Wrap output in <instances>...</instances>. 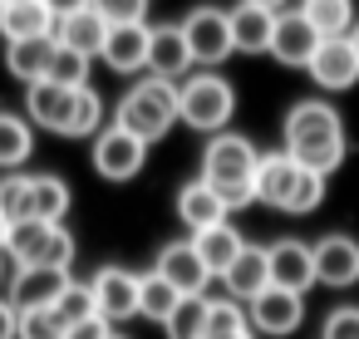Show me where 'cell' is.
I'll return each instance as SVG.
<instances>
[{
    "label": "cell",
    "instance_id": "13",
    "mask_svg": "<svg viewBox=\"0 0 359 339\" xmlns=\"http://www.w3.org/2000/svg\"><path fill=\"white\" fill-rule=\"evenodd\" d=\"M182 300H192V295H202L207 290V265H202V256H197V246L192 241H168L163 251H158V265H153Z\"/></svg>",
    "mask_w": 359,
    "mask_h": 339
},
{
    "label": "cell",
    "instance_id": "22",
    "mask_svg": "<svg viewBox=\"0 0 359 339\" xmlns=\"http://www.w3.org/2000/svg\"><path fill=\"white\" fill-rule=\"evenodd\" d=\"M192 246H197V256H202V265H207V275H226L231 270V261L246 251V236L231 226V221H222V226H207V231H197L192 236Z\"/></svg>",
    "mask_w": 359,
    "mask_h": 339
},
{
    "label": "cell",
    "instance_id": "48",
    "mask_svg": "<svg viewBox=\"0 0 359 339\" xmlns=\"http://www.w3.org/2000/svg\"><path fill=\"white\" fill-rule=\"evenodd\" d=\"M6 6H30V0H6Z\"/></svg>",
    "mask_w": 359,
    "mask_h": 339
},
{
    "label": "cell",
    "instance_id": "10",
    "mask_svg": "<svg viewBox=\"0 0 359 339\" xmlns=\"http://www.w3.org/2000/svg\"><path fill=\"white\" fill-rule=\"evenodd\" d=\"M246 319H251V329H256V334L285 339V334H295V329H300V319H305V295H290V290L271 285V290H261V295L246 305Z\"/></svg>",
    "mask_w": 359,
    "mask_h": 339
},
{
    "label": "cell",
    "instance_id": "21",
    "mask_svg": "<svg viewBox=\"0 0 359 339\" xmlns=\"http://www.w3.org/2000/svg\"><path fill=\"white\" fill-rule=\"evenodd\" d=\"M148 30H153V25H114L99 60H104L109 69H118V74L148 69Z\"/></svg>",
    "mask_w": 359,
    "mask_h": 339
},
{
    "label": "cell",
    "instance_id": "7",
    "mask_svg": "<svg viewBox=\"0 0 359 339\" xmlns=\"http://www.w3.org/2000/svg\"><path fill=\"white\" fill-rule=\"evenodd\" d=\"M143 162H148V143L133 138V133H123L118 123L94 138V172L104 182H128V177L143 172Z\"/></svg>",
    "mask_w": 359,
    "mask_h": 339
},
{
    "label": "cell",
    "instance_id": "28",
    "mask_svg": "<svg viewBox=\"0 0 359 339\" xmlns=\"http://www.w3.org/2000/svg\"><path fill=\"white\" fill-rule=\"evenodd\" d=\"M65 212H69V187H65L55 172H35V177H30V221L60 226Z\"/></svg>",
    "mask_w": 359,
    "mask_h": 339
},
{
    "label": "cell",
    "instance_id": "24",
    "mask_svg": "<svg viewBox=\"0 0 359 339\" xmlns=\"http://www.w3.org/2000/svg\"><path fill=\"white\" fill-rule=\"evenodd\" d=\"M0 35H6L11 45L55 40V15L45 11V0H30V6H6V11H0Z\"/></svg>",
    "mask_w": 359,
    "mask_h": 339
},
{
    "label": "cell",
    "instance_id": "5",
    "mask_svg": "<svg viewBox=\"0 0 359 339\" xmlns=\"http://www.w3.org/2000/svg\"><path fill=\"white\" fill-rule=\"evenodd\" d=\"M6 251L15 261V270H30V265H55V270H69L74 261V236L65 226H50V221H15L6 231Z\"/></svg>",
    "mask_w": 359,
    "mask_h": 339
},
{
    "label": "cell",
    "instance_id": "38",
    "mask_svg": "<svg viewBox=\"0 0 359 339\" xmlns=\"http://www.w3.org/2000/svg\"><path fill=\"white\" fill-rule=\"evenodd\" d=\"M325 202V177L320 172H300V182H295V197H290V216H305V212H315Z\"/></svg>",
    "mask_w": 359,
    "mask_h": 339
},
{
    "label": "cell",
    "instance_id": "41",
    "mask_svg": "<svg viewBox=\"0 0 359 339\" xmlns=\"http://www.w3.org/2000/svg\"><path fill=\"white\" fill-rule=\"evenodd\" d=\"M65 339H114V329L94 314V319H84V324H69V334Z\"/></svg>",
    "mask_w": 359,
    "mask_h": 339
},
{
    "label": "cell",
    "instance_id": "9",
    "mask_svg": "<svg viewBox=\"0 0 359 339\" xmlns=\"http://www.w3.org/2000/svg\"><path fill=\"white\" fill-rule=\"evenodd\" d=\"M310 251H315V285L349 290L359 280V241L349 231H330V236L310 241Z\"/></svg>",
    "mask_w": 359,
    "mask_h": 339
},
{
    "label": "cell",
    "instance_id": "26",
    "mask_svg": "<svg viewBox=\"0 0 359 339\" xmlns=\"http://www.w3.org/2000/svg\"><path fill=\"white\" fill-rule=\"evenodd\" d=\"M295 11L315 25V35H320V40H344V35L359 25L354 0H300Z\"/></svg>",
    "mask_w": 359,
    "mask_h": 339
},
{
    "label": "cell",
    "instance_id": "16",
    "mask_svg": "<svg viewBox=\"0 0 359 339\" xmlns=\"http://www.w3.org/2000/svg\"><path fill=\"white\" fill-rule=\"evenodd\" d=\"M65 290H69V270L30 265V270H15V280H11V305H15V310H50Z\"/></svg>",
    "mask_w": 359,
    "mask_h": 339
},
{
    "label": "cell",
    "instance_id": "19",
    "mask_svg": "<svg viewBox=\"0 0 359 339\" xmlns=\"http://www.w3.org/2000/svg\"><path fill=\"white\" fill-rule=\"evenodd\" d=\"M104 40H109V20L89 6V11H74V15H65V20H55V45L60 50H74V55H84V60H94V55H104Z\"/></svg>",
    "mask_w": 359,
    "mask_h": 339
},
{
    "label": "cell",
    "instance_id": "45",
    "mask_svg": "<svg viewBox=\"0 0 359 339\" xmlns=\"http://www.w3.org/2000/svg\"><path fill=\"white\" fill-rule=\"evenodd\" d=\"M349 45H354V55H359V25H354V30H349Z\"/></svg>",
    "mask_w": 359,
    "mask_h": 339
},
{
    "label": "cell",
    "instance_id": "37",
    "mask_svg": "<svg viewBox=\"0 0 359 339\" xmlns=\"http://www.w3.org/2000/svg\"><path fill=\"white\" fill-rule=\"evenodd\" d=\"M69 334V324L55 314V305L50 310H20V339H65Z\"/></svg>",
    "mask_w": 359,
    "mask_h": 339
},
{
    "label": "cell",
    "instance_id": "18",
    "mask_svg": "<svg viewBox=\"0 0 359 339\" xmlns=\"http://www.w3.org/2000/svg\"><path fill=\"white\" fill-rule=\"evenodd\" d=\"M25 104H30V123H40V128H50V133H69L79 89H60V84L40 79V84L25 89Z\"/></svg>",
    "mask_w": 359,
    "mask_h": 339
},
{
    "label": "cell",
    "instance_id": "30",
    "mask_svg": "<svg viewBox=\"0 0 359 339\" xmlns=\"http://www.w3.org/2000/svg\"><path fill=\"white\" fill-rule=\"evenodd\" d=\"M182 305V295L158 275V270H148V275H138V314H148V319H158V324H168V314Z\"/></svg>",
    "mask_w": 359,
    "mask_h": 339
},
{
    "label": "cell",
    "instance_id": "47",
    "mask_svg": "<svg viewBox=\"0 0 359 339\" xmlns=\"http://www.w3.org/2000/svg\"><path fill=\"white\" fill-rule=\"evenodd\" d=\"M6 231H11V226H6V216H0V246H6Z\"/></svg>",
    "mask_w": 359,
    "mask_h": 339
},
{
    "label": "cell",
    "instance_id": "20",
    "mask_svg": "<svg viewBox=\"0 0 359 339\" xmlns=\"http://www.w3.org/2000/svg\"><path fill=\"white\" fill-rule=\"evenodd\" d=\"M222 285H226V300H236V305H241V300L251 305L261 290H271V261H266V246H251V241H246V251L231 261V270L222 275Z\"/></svg>",
    "mask_w": 359,
    "mask_h": 339
},
{
    "label": "cell",
    "instance_id": "27",
    "mask_svg": "<svg viewBox=\"0 0 359 339\" xmlns=\"http://www.w3.org/2000/svg\"><path fill=\"white\" fill-rule=\"evenodd\" d=\"M55 40H25V45H11L6 50V69L30 89V84H40V79H50V64H55Z\"/></svg>",
    "mask_w": 359,
    "mask_h": 339
},
{
    "label": "cell",
    "instance_id": "8",
    "mask_svg": "<svg viewBox=\"0 0 359 339\" xmlns=\"http://www.w3.org/2000/svg\"><path fill=\"white\" fill-rule=\"evenodd\" d=\"M89 290H94V314H99L104 324H123V319L138 314V275H133L128 265H104V270H94Z\"/></svg>",
    "mask_w": 359,
    "mask_h": 339
},
{
    "label": "cell",
    "instance_id": "23",
    "mask_svg": "<svg viewBox=\"0 0 359 339\" xmlns=\"http://www.w3.org/2000/svg\"><path fill=\"white\" fill-rule=\"evenodd\" d=\"M231 15V45L236 55H271V35H276V15L261 6H236Z\"/></svg>",
    "mask_w": 359,
    "mask_h": 339
},
{
    "label": "cell",
    "instance_id": "42",
    "mask_svg": "<svg viewBox=\"0 0 359 339\" xmlns=\"http://www.w3.org/2000/svg\"><path fill=\"white\" fill-rule=\"evenodd\" d=\"M0 339H20V310L11 300H0Z\"/></svg>",
    "mask_w": 359,
    "mask_h": 339
},
{
    "label": "cell",
    "instance_id": "33",
    "mask_svg": "<svg viewBox=\"0 0 359 339\" xmlns=\"http://www.w3.org/2000/svg\"><path fill=\"white\" fill-rule=\"evenodd\" d=\"M168 339H202V329H207V295H192V300H182L172 314H168Z\"/></svg>",
    "mask_w": 359,
    "mask_h": 339
},
{
    "label": "cell",
    "instance_id": "32",
    "mask_svg": "<svg viewBox=\"0 0 359 339\" xmlns=\"http://www.w3.org/2000/svg\"><path fill=\"white\" fill-rule=\"evenodd\" d=\"M0 216H6V226L30 221V177L25 172H6V177H0Z\"/></svg>",
    "mask_w": 359,
    "mask_h": 339
},
{
    "label": "cell",
    "instance_id": "46",
    "mask_svg": "<svg viewBox=\"0 0 359 339\" xmlns=\"http://www.w3.org/2000/svg\"><path fill=\"white\" fill-rule=\"evenodd\" d=\"M0 285H6V251H0Z\"/></svg>",
    "mask_w": 359,
    "mask_h": 339
},
{
    "label": "cell",
    "instance_id": "12",
    "mask_svg": "<svg viewBox=\"0 0 359 339\" xmlns=\"http://www.w3.org/2000/svg\"><path fill=\"white\" fill-rule=\"evenodd\" d=\"M320 45H325V40L315 35V25H310L300 11H280V15H276L271 55H276L280 64H290V69H310V60H315Z\"/></svg>",
    "mask_w": 359,
    "mask_h": 339
},
{
    "label": "cell",
    "instance_id": "6",
    "mask_svg": "<svg viewBox=\"0 0 359 339\" xmlns=\"http://www.w3.org/2000/svg\"><path fill=\"white\" fill-rule=\"evenodd\" d=\"M182 40L192 50V64H202V69H217L226 55H236V45H231V15L222 6H197L182 20Z\"/></svg>",
    "mask_w": 359,
    "mask_h": 339
},
{
    "label": "cell",
    "instance_id": "11",
    "mask_svg": "<svg viewBox=\"0 0 359 339\" xmlns=\"http://www.w3.org/2000/svg\"><path fill=\"white\" fill-rule=\"evenodd\" d=\"M266 261H271V285H280L290 295H305L315 285V251H310V241L285 236V241L266 246Z\"/></svg>",
    "mask_w": 359,
    "mask_h": 339
},
{
    "label": "cell",
    "instance_id": "25",
    "mask_svg": "<svg viewBox=\"0 0 359 339\" xmlns=\"http://www.w3.org/2000/svg\"><path fill=\"white\" fill-rule=\"evenodd\" d=\"M177 216L187 221V231L197 236V231H207V226H222L226 221V202L197 177V182H187L182 192H177Z\"/></svg>",
    "mask_w": 359,
    "mask_h": 339
},
{
    "label": "cell",
    "instance_id": "43",
    "mask_svg": "<svg viewBox=\"0 0 359 339\" xmlns=\"http://www.w3.org/2000/svg\"><path fill=\"white\" fill-rule=\"evenodd\" d=\"M94 0H45V11L55 15V20H65V15H74V11H89Z\"/></svg>",
    "mask_w": 359,
    "mask_h": 339
},
{
    "label": "cell",
    "instance_id": "34",
    "mask_svg": "<svg viewBox=\"0 0 359 339\" xmlns=\"http://www.w3.org/2000/svg\"><path fill=\"white\" fill-rule=\"evenodd\" d=\"M99 133H104V99L94 89H79V104H74V118H69L65 138H99Z\"/></svg>",
    "mask_w": 359,
    "mask_h": 339
},
{
    "label": "cell",
    "instance_id": "3",
    "mask_svg": "<svg viewBox=\"0 0 359 339\" xmlns=\"http://www.w3.org/2000/svg\"><path fill=\"white\" fill-rule=\"evenodd\" d=\"M114 123H118L123 133L143 138V143H158V138L177 123V84L153 79V74H148V79H138V84L118 99Z\"/></svg>",
    "mask_w": 359,
    "mask_h": 339
},
{
    "label": "cell",
    "instance_id": "31",
    "mask_svg": "<svg viewBox=\"0 0 359 339\" xmlns=\"http://www.w3.org/2000/svg\"><path fill=\"white\" fill-rule=\"evenodd\" d=\"M246 334H256V329H251V319H246V310L236 300H207L202 339H246Z\"/></svg>",
    "mask_w": 359,
    "mask_h": 339
},
{
    "label": "cell",
    "instance_id": "35",
    "mask_svg": "<svg viewBox=\"0 0 359 339\" xmlns=\"http://www.w3.org/2000/svg\"><path fill=\"white\" fill-rule=\"evenodd\" d=\"M50 84H60V89H89V60L74 55V50H55Z\"/></svg>",
    "mask_w": 359,
    "mask_h": 339
},
{
    "label": "cell",
    "instance_id": "29",
    "mask_svg": "<svg viewBox=\"0 0 359 339\" xmlns=\"http://www.w3.org/2000/svg\"><path fill=\"white\" fill-rule=\"evenodd\" d=\"M35 153V133H30V118L0 109V167H20L25 158Z\"/></svg>",
    "mask_w": 359,
    "mask_h": 339
},
{
    "label": "cell",
    "instance_id": "14",
    "mask_svg": "<svg viewBox=\"0 0 359 339\" xmlns=\"http://www.w3.org/2000/svg\"><path fill=\"white\" fill-rule=\"evenodd\" d=\"M305 74L315 79V89H330V94L354 89V84H359V55H354L349 35H344V40H325V45L315 50V60H310Z\"/></svg>",
    "mask_w": 359,
    "mask_h": 339
},
{
    "label": "cell",
    "instance_id": "36",
    "mask_svg": "<svg viewBox=\"0 0 359 339\" xmlns=\"http://www.w3.org/2000/svg\"><path fill=\"white\" fill-rule=\"evenodd\" d=\"M55 314H60L65 324H84V319H94V290L79 285V280H69V290L55 300Z\"/></svg>",
    "mask_w": 359,
    "mask_h": 339
},
{
    "label": "cell",
    "instance_id": "4",
    "mask_svg": "<svg viewBox=\"0 0 359 339\" xmlns=\"http://www.w3.org/2000/svg\"><path fill=\"white\" fill-rule=\"evenodd\" d=\"M231 113H236V89H231V79H222L217 69L187 74V79L177 84V118H182L187 128H202V133L217 138V133H226Z\"/></svg>",
    "mask_w": 359,
    "mask_h": 339
},
{
    "label": "cell",
    "instance_id": "49",
    "mask_svg": "<svg viewBox=\"0 0 359 339\" xmlns=\"http://www.w3.org/2000/svg\"><path fill=\"white\" fill-rule=\"evenodd\" d=\"M0 11H6V0H0Z\"/></svg>",
    "mask_w": 359,
    "mask_h": 339
},
{
    "label": "cell",
    "instance_id": "17",
    "mask_svg": "<svg viewBox=\"0 0 359 339\" xmlns=\"http://www.w3.org/2000/svg\"><path fill=\"white\" fill-rule=\"evenodd\" d=\"M300 162L280 148V153H261V167H256V202H266V207H290V197H295V182H300Z\"/></svg>",
    "mask_w": 359,
    "mask_h": 339
},
{
    "label": "cell",
    "instance_id": "40",
    "mask_svg": "<svg viewBox=\"0 0 359 339\" xmlns=\"http://www.w3.org/2000/svg\"><path fill=\"white\" fill-rule=\"evenodd\" d=\"M94 11L114 25H143V11H148V0H94Z\"/></svg>",
    "mask_w": 359,
    "mask_h": 339
},
{
    "label": "cell",
    "instance_id": "2",
    "mask_svg": "<svg viewBox=\"0 0 359 339\" xmlns=\"http://www.w3.org/2000/svg\"><path fill=\"white\" fill-rule=\"evenodd\" d=\"M256 167H261V153H256L251 138H241V133H217V138H207L202 182L226 202V212L256 202Z\"/></svg>",
    "mask_w": 359,
    "mask_h": 339
},
{
    "label": "cell",
    "instance_id": "50",
    "mask_svg": "<svg viewBox=\"0 0 359 339\" xmlns=\"http://www.w3.org/2000/svg\"><path fill=\"white\" fill-rule=\"evenodd\" d=\"M114 339H123V334H114Z\"/></svg>",
    "mask_w": 359,
    "mask_h": 339
},
{
    "label": "cell",
    "instance_id": "15",
    "mask_svg": "<svg viewBox=\"0 0 359 339\" xmlns=\"http://www.w3.org/2000/svg\"><path fill=\"white\" fill-rule=\"evenodd\" d=\"M192 69V50L182 40V25H153L148 30V74L177 84Z\"/></svg>",
    "mask_w": 359,
    "mask_h": 339
},
{
    "label": "cell",
    "instance_id": "39",
    "mask_svg": "<svg viewBox=\"0 0 359 339\" xmlns=\"http://www.w3.org/2000/svg\"><path fill=\"white\" fill-rule=\"evenodd\" d=\"M320 339H359V305H334L320 324Z\"/></svg>",
    "mask_w": 359,
    "mask_h": 339
},
{
    "label": "cell",
    "instance_id": "1",
    "mask_svg": "<svg viewBox=\"0 0 359 339\" xmlns=\"http://www.w3.org/2000/svg\"><path fill=\"white\" fill-rule=\"evenodd\" d=\"M280 133H285V153H290L305 172H320V177H330V172L344 162V153H349L344 118H339L325 99H300V104H290Z\"/></svg>",
    "mask_w": 359,
    "mask_h": 339
},
{
    "label": "cell",
    "instance_id": "44",
    "mask_svg": "<svg viewBox=\"0 0 359 339\" xmlns=\"http://www.w3.org/2000/svg\"><path fill=\"white\" fill-rule=\"evenodd\" d=\"M241 6H261V11H271V15H280V6H290V0H241Z\"/></svg>",
    "mask_w": 359,
    "mask_h": 339
}]
</instances>
